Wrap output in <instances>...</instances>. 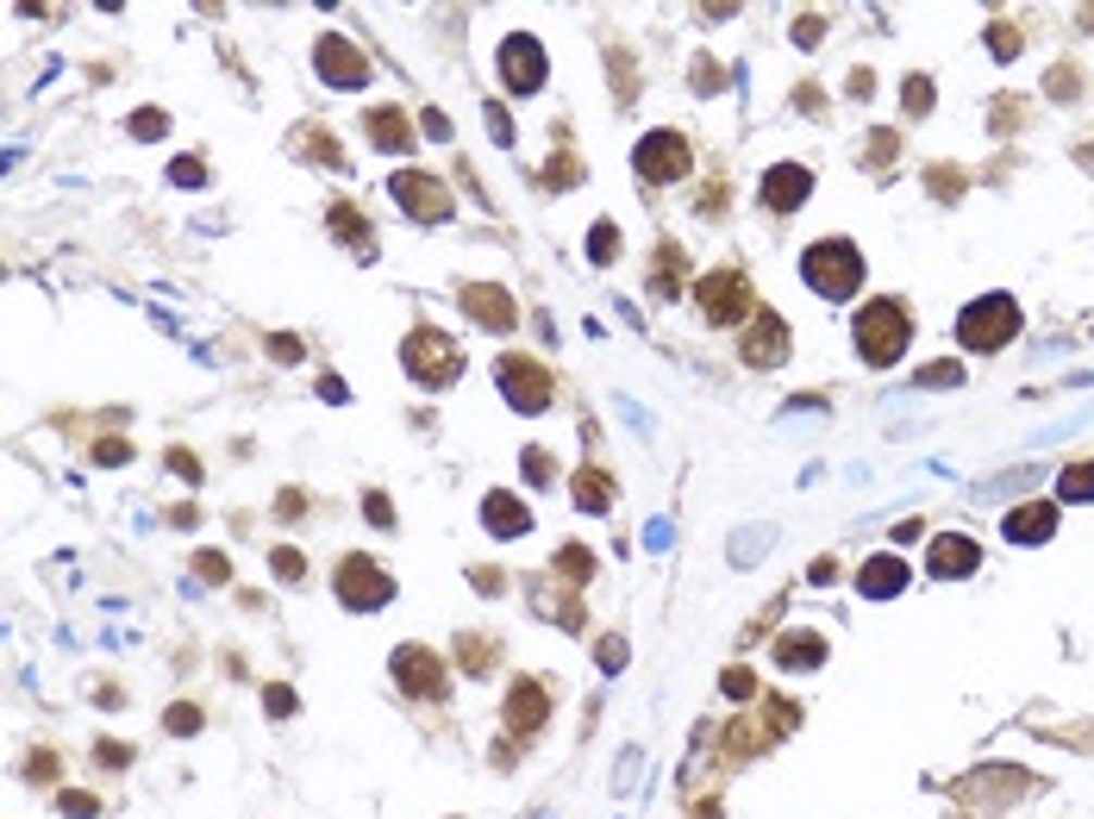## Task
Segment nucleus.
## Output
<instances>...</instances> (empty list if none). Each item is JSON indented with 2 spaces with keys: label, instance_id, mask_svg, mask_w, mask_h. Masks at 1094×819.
<instances>
[{
  "label": "nucleus",
  "instance_id": "nucleus-1",
  "mask_svg": "<svg viewBox=\"0 0 1094 819\" xmlns=\"http://www.w3.org/2000/svg\"><path fill=\"white\" fill-rule=\"evenodd\" d=\"M850 332H857V357L875 363V370L900 363V350L913 345V320H907V307H900V300H870V307L857 313Z\"/></svg>",
  "mask_w": 1094,
  "mask_h": 819
},
{
  "label": "nucleus",
  "instance_id": "nucleus-2",
  "mask_svg": "<svg viewBox=\"0 0 1094 819\" xmlns=\"http://www.w3.org/2000/svg\"><path fill=\"white\" fill-rule=\"evenodd\" d=\"M800 275H807V288L825 300H845L863 288V250L850 245V238H820V245H807L800 257Z\"/></svg>",
  "mask_w": 1094,
  "mask_h": 819
},
{
  "label": "nucleus",
  "instance_id": "nucleus-3",
  "mask_svg": "<svg viewBox=\"0 0 1094 819\" xmlns=\"http://www.w3.org/2000/svg\"><path fill=\"white\" fill-rule=\"evenodd\" d=\"M957 338L970 350H1007L1020 338V300L1014 295H982L964 307V320H957Z\"/></svg>",
  "mask_w": 1094,
  "mask_h": 819
},
{
  "label": "nucleus",
  "instance_id": "nucleus-4",
  "mask_svg": "<svg viewBox=\"0 0 1094 819\" xmlns=\"http://www.w3.org/2000/svg\"><path fill=\"white\" fill-rule=\"evenodd\" d=\"M400 363L413 370L420 388H445V382H457V370H463V350L450 345L438 325H420V332L400 345Z\"/></svg>",
  "mask_w": 1094,
  "mask_h": 819
},
{
  "label": "nucleus",
  "instance_id": "nucleus-5",
  "mask_svg": "<svg viewBox=\"0 0 1094 819\" xmlns=\"http://www.w3.org/2000/svg\"><path fill=\"white\" fill-rule=\"evenodd\" d=\"M695 307H700V320L707 325H750V282L745 270H713V275H700L695 282Z\"/></svg>",
  "mask_w": 1094,
  "mask_h": 819
},
{
  "label": "nucleus",
  "instance_id": "nucleus-6",
  "mask_svg": "<svg viewBox=\"0 0 1094 819\" xmlns=\"http://www.w3.org/2000/svg\"><path fill=\"white\" fill-rule=\"evenodd\" d=\"M332 588H338V600H345V607H357V613H375V607H388V600H395V575L382 570L375 557H338V575H332Z\"/></svg>",
  "mask_w": 1094,
  "mask_h": 819
},
{
  "label": "nucleus",
  "instance_id": "nucleus-7",
  "mask_svg": "<svg viewBox=\"0 0 1094 819\" xmlns=\"http://www.w3.org/2000/svg\"><path fill=\"white\" fill-rule=\"evenodd\" d=\"M495 382H500V395L513 400L520 413H545L550 395H557L550 370H545V363H532V357H500V363H495Z\"/></svg>",
  "mask_w": 1094,
  "mask_h": 819
},
{
  "label": "nucleus",
  "instance_id": "nucleus-8",
  "mask_svg": "<svg viewBox=\"0 0 1094 819\" xmlns=\"http://www.w3.org/2000/svg\"><path fill=\"white\" fill-rule=\"evenodd\" d=\"M388 195H395L400 207H407V220H420V225L450 220V188L438 182V175H425V170H395Z\"/></svg>",
  "mask_w": 1094,
  "mask_h": 819
},
{
  "label": "nucleus",
  "instance_id": "nucleus-9",
  "mask_svg": "<svg viewBox=\"0 0 1094 819\" xmlns=\"http://www.w3.org/2000/svg\"><path fill=\"white\" fill-rule=\"evenodd\" d=\"M313 63H320L325 88H363L370 82V57L350 45L345 32H325L320 45H313Z\"/></svg>",
  "mask_w": 1094,
  "mask_h": 819
},
{
  "label": "nucleus",
  "instance_id": "nucleus-10",
  "mask_svg": "<svg viewBox=\"0 0 1094 819\" xmlns=\"http://www.w3.org/2000/svg\"><path fill=\"white\" fill-rule=\"evenodd\" d=\"M500 720H507V732H513L520 745H525V739H538V732L550 725V688L538 682V675L513 682V688H507V707H500Z\"/></svg>",
  "mask_w": 1094,
  "mask_h": 819
},
{
  "label": "nucleus",
  "instance_id": "nucleus-11",
  "mask_svg": "<svg viewBox=\"0 0 1094 819\" xmlns=\"http://www.w3.org/2000/svg\"><path fill=\"white\" fill-rule=\"evenodd\" d=\"M632 163H638V175H645V182H675V175L695 170V150H688V138H682V132H650L645 145L632 150Z\"/></svg>",
  "mask_w": 1094,
  "mask_h": 819
},
{
  "label": "nucleus",
  "instance_id": "nucleus-12",
  "mask_svg": "<svg viewBox=\"0 0 1094 819\" xmlns=\"http://www.w3.org/2000/svg\"><path fill=\"white\" fill-rule=\"evenodd\" d=\"M500 82L513 88V95H538L545 88V45L532 38V32H513L507 45H500Z\"/></svg>",
  "mask_w": 1094,
  "mask_h": 819
},
{
  "label": "nucleus",
  "instance_id": "nucleus-13",
  "mask_svg": "<svg viewBox=\"0 0 1094 819\" xmlns=\"http://www.w3.org/2000/svg\"><path fill=\"white\" fill-rule=\"evenodd\" d=\"M388 670H395V682H400V688H407L413 700H438V695H445V657H438V650L400 645Z\"/></svg>",
  "mask_w": 1094,
  "mask_h": 819
},
{
  "label": "nucleus",
  "instance_id": "nucleus-14",
  "mask_svg": "<svg viewBox=\"0 0 1094 819\" xmlns=\"http://www.w3.org/2000/svg\"><path fill=\"white\" fill-rule=\"evenodd\" d=\"M745 363L750 370H775L782 357H788V320L782 313H757V320L745 325Z\"/></svg>",
  "mask_w": 1094,
  "mask_h": 819
},
{
  "label": "nucleus",
  "instance_id": "nucleus-15",
  "mask_svg": "<svg viewBox=\"0 0 1094 819\" xmlns=\"http://www.w3.org/2000/svg\"><path fill=\"white\" fill-rule=\"evenodd\" d=\"M463 313H470L475 325H488V332H513V325H520L513 295L495 288V282H470V288H463Z\"/></svg>",
  "mask_w": 1094,
  "mask_h": 819
},
{
  "label": "nucleus",
  "instance_id": "nucleus-16",
  "mask_svg": "<svg viewBox=\"0 0 1094 819\" xmlns=\"http://www.w3.org/2000/svg\"><path fill=\"white\" fill-rule=\"evenodd\" d=\"M1000 532H1007L1014 545H1045L1051 532H1057V500H1020V507L1000 520Z\"/></svg>",
  "mask_w": 1094,
  "mask_h": 819
},
{
  "label": "nucleus",
  "instance_id": "nucleus-17",
  "mask_svg": "<svg viewBox=\"0 0 1094 819\" xmlns=\"http://www.w3.org/2000/svg\"><path fill=\"white\" fill-rule=\"evenodd\" d=\"M807 195H813V175L800 170V163H775V170L763 175V207H770V213H795Z\"/></svg>",
  "mask_w": 1094,
  "mask_h": 819
},
{
  "label": "nucleus",
  "instance_id": "nucleus-18",
  "mask_svg": "<svg viewBox=\"0 0 1094 819\" xmlns=\"http://www.w3.org/2000/svg\"><path fill=\"white\" fill-rule=\"evenodd\" d=\"M925 563H932V575H950V582H964V575H970L975 563H982V550H975L970 538H964V532H938V538H932V557H925Z\"/></svg>",
  "mask_w": 1094,
  "mask_h": 819
},
{
  "label": "nucleus",
  "instance_id": "nucleus-19",
  "mask_svg": "<svg viewBox=\"0 0 1094 819\" xmlns=\"http://www.w3.org/2000/svg\"><path fill=\"white\" fill-rule=\"evenodd\" d=\"M900 588H907V563H900V557H888V550H882V557H870V563L857 570V595L888 600V595H900Z\"/></svg>",
  "mask_w": 1094,
  "mask_h": 819
},
{
  "label": "nucleus",
  "instance_id": "nucleus-20",
  "mask_svg": "<svg viewBox=\"0 0 1094 819\" xmlns=\"http://www.w3.org/2000/svg\"><path fill=\"white\" fill-rule=\"evenodd\" d=\"M775 663H782V670H820L825 638L820 632H782V638H775Z\"/></svg>",
  "mask_w": 1094,
  "mask_h": 819
},
{
  "label": "nucleus",
  "instance_id": "nucleus-21",
  "mask_svg": "<svg viewBox=\"0 0 1094 819\" xmlns=\"http://www.w3.org/2000/svg\"><path fill=\"white\" fill-rule=\"evenodd\" d=\"M363 120H370V138H375L382 150H413V125H407V113H400V107H370Z\"/></svg>",
  "mask_w": 1094,
  "mask_h": 819
},
{
  "label": "nucleus",
  "instance_id": "nucleus-22",
  "mask_svg": "<svg viewBox=\"0 0 1094 819\" xmlns=\"http://www.w3.org/2000/svg\"><path fill=\"white\" fill-rule=\"evenodd\" d=\"M482 525H488V532H500V538H525L532 513H525L513 495H488V500H482Z\"/></svg>",
  "mask_w": 1094,
  "mask_h": 819
},
{
  "label": "nucleus",
  "instance_id": "nucleus-23",
  "mask_svg": "<svg viewBox=\"0 0 1094 819\" xmlns=\"http://www.w3.org/2000/svg\"><path fill=\"white\" fill-rule=\"evenodd\" d=\"M532 600H538V613H557V625H563V632H582V620H588V613H582V600L563 595L557 582H538V588H532Z\"/></svg>",
  "mask_w": 1094,
  "mask_h": 819
},
{
  "label": "nucleus",
  "instance_id": "nucleus-24",
  "mask_svg": "<svg viewBox=\"0 0 1094 819\" xmlns=\"http://www.w3.org/2000/svg\"><path fill=\"white\" fill-rule=\"evenodd\" d=\"M332 232H338V238H350V250H357L363 263H370V257H375V238H370V225H363V213H357L350 200H332Z\"/></svg>",
  "mask_w": 1094,
  "mask_h": 819
},
{
  "label": "nucleus",
  "instance_id": "nucleus-25",
  "mask_svg": "<svg viewBox=\"0 0 1094 819\" xmlns=\"http://www.w3.org/2000/svg\"><path fill=\"white\" fill-rule=\"evenodd\" d=\"M295 150L300 157H313V163H325V170H345V150H338V138L325 132V125H307L295 138Z\"/></svg>",
  "mask_w": 1094,
  "mask_h": 819
},
{
  "label": "nucleus",
  "instance_id": "nucleus-26",
  "mask_svg": "<svg viewBox=\"0 0 1094 819\" xmlns=\"http://www.w3.org/2000/svg\"><path fill=\"white\" fill-rule=\"evenodd\" d=\"M575 507H582V513H607V507H613V482H607L595 463L575 475Z\"/></svg>",
  "mask_w": 1094,
  "mask_h": 819
},
{
  "label": "nucleus",
  "instance_id": "nucleus-27",
  "mask_svg": "<svg viewBox=\"0 0 1094 819\" xmlns=\"http://www.w3.org/2000/svg\"><path fill=\"white\" fill-rule=\"evenodd\" d=\"M457 663H463L470 675H488L500 663V645H488L482 632H463V638H457Z\"/></svg>",
  "mask_w": 1094,
  "mask_h": 819
},
{
  "label": "nucleus",
  "instance_id": "nucleus-28",
  "mask_svg": "<svg viewBox=\"0 0 1094 819\" xmlns=\"http://www.w3.org/2000/svg\"><path fill=\"white\" fill-rule=\"evenodd\" d=\"M650 288L657 295H682V250L657 245V270H650Z\"/></svg>",
  "mask_w": 1094,
  "mask_h": 819
},
{
  "label": "nucleus",
  "instance_id": "nucleus-29",
  "mask_svg": "<svg viewBox=\"0 0 1094 819\" xmlns=\"http://www.w3.org/2000/svg\"><path fill=\"white\" fill-rule=\"evenodd\" d=\"M557 575L582 588V582L595 575V550H588V545H563V550H557Z\"/></svg>",
  "mask_w": 1094,
  "mask_h": 819
},
{
  "label": "nucleus",
  "instance_id": "nucleus-30",
  "mask_svg": "<svg viewBox=\"0 0 1094 819\" xmlns=\"http://www.w3.org/2000/svg\"><path fill=\"white\" fill-rule=\"evenodd\" d=\"M1057 500H1094V463H1070L1057 475Z\"/></svg>",
  "mask_w": 1094,
  "mask_h": 819
},
{
  "label": "nucleus",
  "instance_id": "nucleus-31",
  "mask_svg": "<svg viewBox=\"0 0 1094 819\" xmlns=\"http://www.w3.org/2000/svg\"><path fill=\"white\" fill-rule=\"evenodd\" d=\"M520 463H525V482H532V488H550V482H557V457H550V450L525 445V457H520Z\"/></svg>",
  "mask_w": 1094,
  "mask_h": 819
},
{
  "label": "nucleus",
  "instance_id": "nucleus-32",
  "mask_svg": "<svg viewBox=\"0 0 1094 819\" xmlns=\"http://www.w3.org/2000/svg\"><path fill=\"white\" fill-rule=\"evenodd\" d=\"M163 132H170V113H163V107H138V113H132V138H163Z\"/></svg>",
  "mask_w": 1094,
  "mask_h": 819
},
{
  "label": "nucleus",
  "instance_id": "nucleus-33",
  "mask_svg": "<svg viewBox=\"0 0 1094 819\" xmlns=\"http://www.w3.org/2000/svg\"><path fill=\"white\" fill-rule=\"evenodd\" d=\"M588 257H595V263H613V257H620V232H613L607 220L588 232Z\"/></svg>",
  "mask_w": 1094,
  "mask_h": 819
},
{
  "label": "nucleus",
  "instance_id": "nucleus-34",
  "mask_svg": "<svg viewBox=\"0 0 1094 819\" xmlns=\"http://www.w3.org/2000/svg\"><path fill=\"white\" fill-rule=\"evenodd\" d=\"M957 382H964V363H945V357L920 370V388H957Z\"/></svg>",
  "mask_w": 1094,
  "mask_h": 819
},
{
  "label": "nucleus",
  "instance_id": "nucleus-35",
  "mask_svg": "<svg viewBox=\"0 0 1094 819\" xmlns=\"http://www.w3.org/2000/svg\"><path fill=\"white\" fill-rule=\"evenodd\" d=\"M545 182H550V188H575V182H582V170H575V157H570V150H563V157H550Z\"/></svg>",
  "mask_w": 1094,
  "mask_h": 819
},
{
  "label": "nucleus",
  "instance_id": "nucleus-36",
  "mask_svg": "<svg viewBox=\"0 0 1094 819\" xmlns=\"http://www.w3.org/2000/svg\"><path fill=\"white\" fill-rule=\"evenodd\" d=\"M170 182H182V188H200V182H207V163H200V157H175V163H170Z\"/></svg>",
  "mask_w": 1094,
  "mask_h": 819
},
{
  "label": "nucleus",
  "instance_id": "nucleus-37",
  "mask_svg": "<svg viewBox=\"0 0 1094 819\" xmlns=\"http://www.w3.org/2000/svg\"><path fill=\"white\" fill-rule=\"evenodd\" d=\"M170 732H175V739L200 732V707H188V700H182V707H170Z\"/></svg>",
  "mask_w": 1094,
  "mask_h": 819
},
{
  "label": "nucleus",
  "instance_id": "nucleus-38",
  "mask_svg": "<svg viewBox=\"0 0 1094 819\" xmlns=\"http://www.w3.org/2000/svg\"><path fill=\"white\" fill-rule=\"evenodd\" d=\"M989 50H995V57H1020V32H1014V25H995V32H989Z\"/></svg>",
  "mask_w": 1094,
  "mask_h": 819
},
{
  "label": "nucleus",
  "instance_id": "nucleus-39",
  "mask_svg": "<svg viewBox=\"0 0 1094 819\" xmlns=\"http://www.w3.org/2000/svg\"><path fill=\"white\" fill-rule=\"evenodd\" d=\"M270 563H275V575H282V582H300V575H307V563H300V550H275Z\"/></svg>",
  "mask_w": 1094,
  "mask_h": 819
},
{
  "label": "nucleus",
  "instance_id": "nucleus-40",
  "mask_svg": "<svg viewBox=\"0 0 1094 819\" xmlns=\"http://www.w3.org/2000/svg\"><path fill=\"white\" fill-rule=\"evenodd\" d=\"M925 107H932V82L913 75V82H907V113H925Z\"/></svg>",
  "mask_w": 1094,
  "mask_h": 819
},
{
  "label": "nucleus",
  "instance_id": "nucleus-41",
  "mask_svg": "<svg viewBox=\"0 0 1094 819\" xmlns=\"http://www.w3.org/2000/svg\"><path fill=\"white\" fill-rule=\"evenodd\" d=\"M488 138H495V145H513V120L500 113L495 100H488Z\"/></svg>",
  "mask_w": 1094,
  "mask_h": 819
},
{
  "label": "nucleus",
  "instance_id": "nucleus-42",
  "mask_svg": "<svg viewBox=\"0 0 1094 819\" xmlns=\"http://www.w3.org/2000/svg\"><path fill=\"white\" fill-rule=\"evenodd\" d=\"M195 570H200V582H225V557H220V550H200Z\"/></svg>",
  "mask_w": 1094,
  "mask_h": 819
},
{
  "label": "nucleus",
  "instance_id": "nucleus-43",
  "mask_svg": "<svg viewBox=\"0 0 1094 819\" xmlns=\"http://www.w3.org/2000/svg\"><path fill=\"white\" fill-rule=\"evenodd\" d=\"M63 814L70 819H100V801L95 795H63Z\"/></svg>",
  "mask_w": 1094,
  "mask_h": 819
},
{
  "label": "nucleus",
  "instance_id": "nucleus-44",
  "mask_svg": "<svg viewBox=\"0 0 1094 819\" xmlns=\"http://www.w3.org/2000/svg\"><path fill=\"white\" fill-rule=\"evenodd\" d=\"M720 688H725L732 700H745L750 688H757V682H750V670H725V675H720Z\"/></svg>",
  "mask_w": 1094,
  "mask_h": 819
},
{
  "label": "nucleus",
  "instance_id": "nucleus-45",
  "mask_svg": "<svg viewBox=\"0 0 1094 819\" xmlns=\"http://www.w3.org/2000/svg\"><path fill=\"white\" fill-rule=\"evenodd\" d=\"M125 457H132L125 438H100V445H95V463H125Z\"/></svg>",
  "mask_w": 1094,
  "mask_h": 819
},
{
  "label": "nucleus",
  "instance_id": "nucleus-46",
  "mask_svg": "<svg viewBox=\"0 0 1094 819\" xmlns=\"http://www.w3.org/2000/svg\"><path fill=\"white\" fill-rule=\"evenodd\" d=\"M363 513H370V525H395V507H388V495H363Z\"/></svg>",
  "mask_w": 1094,
  "mask_h": 819
},
{
  "label": "nucleus",
  "instance_id": "nucleus-47",
  "mask_svg": "<svg viewBox=\"0 0 1094 819\" xmlns=\"http://www.w3.org/2000/svg\"><path fill=\"white\" fill-rule=\"evenodd\" d=\"M263 707H270L275 720H288V713H295V688H270V695H263Z\"/></svg>",
  "mask_w": 1094,
  "mask_h": 819
},
{
  "label": "nucleus",
  "instance_id": "nucleus-48",
  "mask_svg": "<svg viewBox=\"0 0 1094 819\" xmlns=\"http://www.w3.org/2000/svg\"><path fill=\"white\" fill-rule=\"evenodd\" d=\"M170 470L182 475V482H200V457H188V450H170Z\"/></svg>",
  "mask_w": 1094,
  "mask_h": 819
},
{
  "label": "nucleus",
  "instance_id": "nucleus-49",
  "mask_svg": "<svg viewBox=\"0 0 1094 819\" xmlns=\"http://www.w3.org/2000/svg\"><path fill=\"white\" fill-rule=\"evenodd\" d=\"M95 757H100V764H113V770H120V764H132V750H125V745H113V739H100V745H95Z\"/></svg>",
  "mask_w": 1094,
  "mask_h": 819
},
{
  "label": "nucleus",
  "instance_id": "nucleus-50",
  "mask_svg": "<svg viewBox=\"0 0 1094 819\" xmlns=\"http://www.w3.org/2000/svg\"><path fill=\"white\" fill-rule=\"evenodd\" d=\"M1076 88H1082V82H1076V70H1057V75H1051V95H1057V100H1076Z\"/></svg>",
  "mask_w": 1094,
  "mask_h": 819
},
{
  "label": "nucleus",
  "instance_id": "nucleus-51",
  "mask_svg": "<svg viewBox=\"0 0 1094 819\" xmlns=\"http://www.w3.org/2000/svg\"><path fill=\"white\" fill-rule=\"evenodd\" d=\"M270 350L282 357V363H300V338H288V332H275V338H270Z\"/></svg>",
  "mask_w": 1094,
  "mask_h": 819
},
{
  "label": "nucleus",
  "instance_id": "nucleus-52",
  "mask_svg": "<svg viewBox=\"0 0 1094 819\" xmlns=\"http://www.w3.org/2000/svg\"><path fill=\"white\" fill-rule=\"evenodd\" d=\"M820 32H825V25H820V13H807V20L795 25V38H800V45H820Z\"/></svg>",
  "mask_w": 1094,
  "mask_h": 819
},
{
  "label": "nucleus",
  "instance_id": "nucleus-53",
  "mask_svg": "<svg viewBox=\"0 0 1094 819\" xmlns=\"http://www.w3.org/2000/svg\"><path fill=\"white\" fill-rule=\"evenodd\" d=\"M420 120H425V138H450V120L438 113V107H432V113H420Z\"/></svg>",
  "mask_w": 1094,
  "mask_h": 819
},
{
  "label": "nucleus",
  "instance_id": "nucleus-54",
  "mask_svg": "<svg viewBox=\"0 0 1094 819\" xmlns=\"http://www.w3.org/2000/svg\"><path fill=\"white\" fill-rule=\"evenodd\" d=\"M275 507H282V520H300V513H307V495H295V488H288V495L275 500Z\"/></svg>",
  "mask_w": 1094,
  "mask_h": 819
},
{
  "label": "nucleus",
  "instance_id": "nucleus-55",
  "mask_svg": "<svg viewBox=\"0 0 1094 819\" xmlns=\"http://www.w3.org/2000/svg\"><path fill=\"white\" fill-rule=\"evenodd\" d=\"M475 588H482V595H500V588H507V575H500V570H475Z\"/></svg>",
  "mask_w": 1094,
  "mask_h": 819
},
{
  "label": "nucleus",
  "instance_id": "nucleus-56",
  "mask_svg": "<svg viewBox=\"0 0 1094 819\" xmlns=\"http://www.w3.org/2000/svg\"><path fill=\"white\" fill-rule=\"evenodd\" d=\"M695 88H720V70H713L707 57H700V63H695Z\"/></svg>",
  "mask_w": 1094,
  "mask_h": 819
},
{
  "label": "nucleus",
  "instance_id": "nucleus-57",
  "mask_svg": "<svg viewBox=\"0 0 1094 819\" xmlns=\"http://www.w3.org/2000/svg\"><path fill=\"white\" fill-rule=\"evenodd\" d=\"M32 775H45L50 782V775H57V750H38V757H32Z\"/></svg>",
  "mask_w": 1094,
  "mask_h": 819
}]
</instances>
